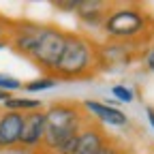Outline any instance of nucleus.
Here are the masks:
<instances>
[{"instance_id": "3", "label": "nucleus", "mask_w": 154, "mask_h": 154, "mask_svg": "<svg viewBox=\"0 0 154 154\" xmlns=\"http://www.w3.org/2000/svg\"><path fill=\"white\" fill-rule=\"evenodd\" d=\"M64 38H66V32L58 30L54 26H41L36 45H34L30 56L34 58V62L41 69L54 73L58 60L62 56V49H64Z\"/></svg>"}, {"instance_id": "10", "label": "nucleus", "mask_w": 154, "mask_h": 154, "mask_svg": "<svg viewBox=\"0 0 154 154\" xmlns=\"http://www.w3.org/2000/svg\"><path fill=\"white\" fill-rule=\"evenodd\" d=\"M38 32H41V26L38 24H24V26H19L15 38H13V45L19 54H26L30 56L34 45H36V38H38Z\"/></svg>"}, {"instance_id": "17", "label": "nucleus", "mask_w": 154, "mask_h": 154, "mask_svg": "<svg viewBox=\"0 0 154 154\" xmlns=\"http://www.w3.org/2000/svg\"><path fill=\"white\" fill-rule=\"evenodd\" d=\"M99 154H120V150L116 148L113 143H107V146H105V148H103V150H101Z\"/></svg>"}, {"instance_id": "9", "label": "nucleus", "mask_w": 154, "mask_h": 154, "mask_svg": "<svg viewBox=\"0 0 154 154\" xmlns=\"http://www.w3.org/2000/svg\"><path fill=\"white\" fill-rule=\"evenodd\" d=\"M75 11L88 26H99L105 22V2L101 0H77Z\"/></svg>"}, {"instance_id": "6", "label": "nucleus", "mask_w": 154, "mask_h": 154, "mask_svg": "<svg viewBox=\"0 0 154 154\" xmlns=\"http://www.w3.org/2000/svg\"><path fill=\"white\" fill-rule=\"evenodd\" d=\"M107 137L105 133L94 126V124H84V128L77 135V146L73 150V154H99L105 146H107Z\"/></svg>"}, {"instance_id": "5", "label": "nucleus", "mask_w": 154, "mask_h": 154, "mask_svg": "<svg viewBox=\"0 0 154 154\" xmlns=\"http://www.w3.org/2000/svg\"><path fill=\"white\" fill-rule=\"evenodd\" d=\"M45 135V113L43 111H28L24 113V124L19 133V143L24 148H38Z\"/></svg>"}, {"instance_id": "18", "label": "nucleus", "mask_w": 154, "mask_h": 154, "mask_svg": "<svg viewBox=\"0 0 154 154\" xmlns=\"http://www.w3.org/2000/svg\"><path fill=\"white\" fill-rule=\"evenodd\" d=\"M148 120H150V126L154 128V107H148Z\"/></svg>"}, {"instance_id": "15", "label": "nucleus", "mask_w": 154, "mask_h": 154, "mask_svg": "<svg viewBox=\"0 0 154 154\" xmlns=\"http://www.w3.org/2000/svg\"><path fill=\"white\" fill-rule=\"evenodd\" d=\"M146 66H148V69L154 73V47H152V49L146 54Z\"/></svg>"}, {"instance_id": "12", "label": "nucleus", "mask_w": 154, "mask_h": 154, "mask_svg": "<svg viewBox=\"0 0 154 154\" xmlns=\"http://www.w3.org/2000/svg\"><path fill=\"white\" fill-rule=\"evenodd\" d=\"M111 92H113V96H116V99H118V101H122V103H131V101L135 99L133 90H131L128 86H122V84L113 86V88H111Z\"/></svg>"}, {"instance_id": "13", "label": "nucleus", "mask_w": 154, "mask_h": 154, "mask_svg": "<svg viewBox=\"0 0 154 154\" xmlns=\"http://www.w3.org/2000/svg\"><path fill=\"white\" fill-rule=\"evenodd\" d=\"M22 88V82L15 79V77L9 75H0V90L2 92H11V90H19Z\"/></svg>"}, {"instance_id": "1", "label": "nucleus", "mask_w": 154, "mask_h": 154, "mask_svg": "<svg viewBox=\"0 0 154 154\" xmlns=\"http://www.w3.org/2000/svg\"><path fill=\"white\" fill-rule=\"evenodd\" d=\"M45 113L43 148L54 154H73L77 135L84 128V116L73 103H56Z\"/></svg>"}, {"instance_id": "7", "label": "nucleus", "mask_w": 154, "mask_h": 154, "mask_svg": "<svg viewBox=\"0 0 154 154\" xmlns=\"http://www.w3.org/2000/svg\"><path fill=\"white\" fill-rule=\"evenodd\" d=\"M24 124V113L5 111L0 116V148H11L19 143V133Z\"/></svg>"}, {"instance_id": "14", "label": "nucleus", "mask_w": 154, "mask_h": 154, "mask_svg": "<svg viewBox=\"0 0 154 154\" xmlns=\"http://www.w3.org/2000/svg\"><path fill=\"white\" fill-rule=\"evenodd\" d=\"M54 86H56V79H36V82L26 84V90L38 92V90H47V88H54Z\"/></svg>"}, {"instance_id": "11", "label": "nucleus", "mask_w": 154, "mask_h": 154, "mask_svg": "<svg viewBox=\"0 0 154 154\" xmlns=\"http://www.w3.org/2000/svg\"><path fill=\"white\" fill-rule=\"evenodd\" d=\"M5 107L9 109V111H36L38 107H41V101H36V99H7L5 101Z\"/></svg>"}, {"instance_id": "20", "label": "nucleus", "mask_w": 154, "mask_h": 154, "mask_svg": "<svg viewBox=\"0 0 154 154\" xmlns=\"http://www.w3.org/2000/svg\"><path fill=\"white\" fill-rule=\"evenodd\" d=\"M0 34H2V24H0Z\"/></svg>"}, {"instance_id": "4", "label": "nucleus", "mask_w": 154, "mask_h": 154, "mask_svg": "<svg viewBox=\"0 0 154 154\" xmlns=\"http://www.w3.org/2000/svg\"><path fill=\"white\" fill-rule=\"evenodd\" d=\"M146 15L137 9H120L113 11L111 15L105 17L103 28L109 36H122V38H131L137 36L139 32L146 30Z\"/></svg>"}, {"instance_id": "8", "label": "nucleus", "mask_w": 154, "mask_h": 154, "mask_svg": "<svg viewBox=\"0 0 154 154\" xmlns=\"http://www.w3.org/2000/svg\"><path fill=\"white\" fill-rule=\"evenodd\" d=\"M84 107H86L90 113H94L101 122H105L107 126H126V124H128L126 113H122L118 107H113V105L99 103V101H86Z\"/></svg>"}, {"instance_id": "19", "label": "nucleus", "mask_w": 154, "mask_h": 154, "mask_svg": "<svg viewBox=\"0 0 154 154\" xmlns=\"http://www.w3.org/2000/svg\"><path fill=\"white\" fill-rule=\"evenodd\" d=\"M7 99H11V92H2V90H0V101H7Z\"/></svg>"}, {"instance_id": "16", "label": "nucleus", "mask_w": 154, "mask_h": 154, "mask_svg": "<svg viewBox=\"0 0 154 154\" xmlns=\"http://www.w3.org/2000/svg\"><path fill=\"white\" fill-rule=\"evenodd\" d=\"M56 7H60V9H75L77 7V0H66V2H64V0H60V2H56Z\"/></svg>"}, {"instance_id": "2", "label": "nucleus", "mask_w": 154, "mask_h": 154, "mask_svg": "<svg viewBox=\"0 0 154 154\" xmlns=\"http://www.w3.org/2000/svg\"><path fill=\"white\" fill-rule=\"evenodd\" d=\"M94 62H96V54H94V47L88 38H84L79 34H66L62 56L58 60L54 73L73 79V77L88 73Z\"/></svg>"}]
</instances>
